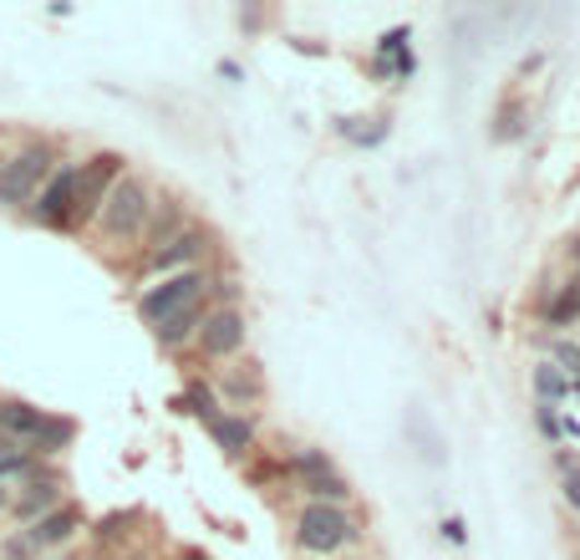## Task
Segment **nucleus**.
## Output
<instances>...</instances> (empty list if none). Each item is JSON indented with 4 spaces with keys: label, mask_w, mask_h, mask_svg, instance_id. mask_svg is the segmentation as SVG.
<instances>
[{
    "label": "nucleus",
    "mask_w": 580,
    "mask_h": 560,
    "mask_svg": "<svg viewBox=\"0 0 580 560\" xmlns=\"http://www.w3.org/2000/svg\"><path fill=\"white\" fill-rule=\"evenodd\" d=\"M149 214H153L149 178L122 174L118 184L107 189L92 230H97V240H107V245H133V240H143V230H149Z\"/></svg>",
    "instance_id": "1"
},
{
    "label": "nucleus",
    "mask_w": 580,
    "mask_h": 560,
    "mask_svg": "<svg viewBox=\"0 0 580 560\" xmlns=\"http://www.w3.org/2000/svg\"><path fill=\"white\" fill-rule=\"evenodd\" d=\"M57 148L46 143V138H31V143H21L15 153H5L0 159V209H21L26 214V205L36 199V189H42L46 178H51V168H57Z\"/></svg>",
    "instance_id": "2"
},
{
    "label": "nucleus",
    "mask_w": 580,
    "mask_h": 560,
    "mask_svg": "<svg viewBox=\"0 0 580 560\" xmlns=\"http://www.w3.org/2000/svg\"><path fill=\"white\" fill-rule=\"evenodd\" d=\"M352 540H362V525L352 510H336V504H300L296 515V546L306 556H336Z\"/></svg>",
    "instance_id": "3"
},
{
    "label": "nucleus",
    "mask_w": 580,
    "mask_h": 560,
    "mask_svg": "<svg viewBox=\"0 0 580 560\" xmlns=\"http://www.w3.org/2000/svg\"><path fill=\"white\" fill-rule=\"evenodd\" d=\"M209 295V270H179V276H164V280H153V285H143L138 291V316L149 326H158L164 316H174V311L193 306V301H204Z\"/></svg>",
    "instance_id": "4"
},
{
    "label": "nucleus",
    "mask_w": 580,
    "mask_h": 560,
    "mask_svg": "<svg viewBox=\"0 0 580 560\" xmlns=\"http://www.w3.org/2000/svg\"><path fill=\"white\" fill-rule=\"evenodd\" d=\"M128 174L122 168L118 153H92V159H76V199H72V230L97 220V209H103L107 189Z\"/></svg>",
    "instance_id": "5"
},
{
    "label": "nucleus",
    "mask_w": 580,
    "mask_h": 560,
    "mask_svg": "<svg viewBox=\"0 0 580 560\" xmlns=\"http://www.w3.org/2000/svg\"><path fill=\"white\" fill-rule=\"evenodd\" d=\"M72 199H76V159H61L51 168L36 199L26 205V220L42 224V230H72Z\"/></svg>",
    "instance_id": "6"
},
{
    "label": "nucleus",
    "mask_w": 580,
    "mask_h": 560,
    "mask_svg": "<svg viewBox=\"0 0 580 560\" xmlns=\"http://www.w3.org/2000/svg\"><path fill=\"white\" fill-rule=\"evenodd\" d=\"M82 530H87V515L67 500V504H57L51 515L36 520V525H26V530H21V540H26V546L36 550V560H42V556H57V550H72V540Z\"/></svg>",
    "instance_id": "7"
},
{
    "label": "nucleus",
    "mask_w": 580,
    "mask_h": 560,
    "mask_svg": "<svg viewBox=\"0 0 580 560\" xmlns=\"http://www.w3.org/2000/svg\"><path fill=\"white\" fill-rule=\"evenodd\" d=\"M193 347H199L204 362H229V357H239V347H245V316H239V306H209Z\"/></svg>",
    "instance_id": "8"
},
{
    "label": "nucleus",
    "mask_w": 580,
    "mask_h": 560,
    "mask_svg": "<svg viewBox=\"0 0 580 560\" xmlns=\"http://www.w3.org/2000/svg\"><path fill=\"white\" fill-rule=\"evenodd\" d=\"M57 504H67V485H61V474H51V469H42L36 479H26V485H15V494H11V510L5 515L26 530V525H36L42 515H51Z\"/></svg>",
    "instance_id": "9"
},
{
    "label": "nucleus",
    "mask_w": 580,
    "mask_h": 560,
    "mask_svg": "<svg viewBox=\"0 0 580 560\" xmlns=\"http://www.w3.org/2000/svg\"><path fill=\"white\" fill-rule=\"evenodd\" d=\"M204 255H209V235L199 230V224H189L174 245L143 255V276H179V270H199V260H204Z\"/></svg>",
    "instance_id": "10"
},
{
    "label": "nucleus",
    "mask_w": 580,
    "mask_h": 560,
    "mask_svg": "<svg viewBox=\"0 0 580 560\" xmlns=\"http://www.w3.org/2000/svg\"><path fill=\"white\" fill-rule=\"evenodd\" d=\"M204 316H209V295L204 301H193V306H184V311H174V316H164V322L153 326V341H158L164 352H184V347H193Z\"/></svg>",
    "instance_id": "11"
},
{
    "label": "nucleus",
    "mask_w": 580,
    "mask_h": 560,
    "mask_svg": "<svg viewBox=\"0 0 580 560\" xmlns=\"http://www.w3.org/2000/svg\"><path fill=\"white\" fill-rule=\"evenodd\" d=\"M189 230V214H184L179 199H153V214H149V230H143V255L164 250L174 240Z\"/></svg>",
    "instance_id": "12"
},
{
    "label": "nucleus",
    "mask_w": 580,
    "mask_h": 560,
    "mask_svg": "<svg viewBox=\"0 0 580 560\" xmlns=\"http://www.w3.org/2000/svg\"><path fill=\"white\" fill-rule=\"evenodd\" d=\"M42 423H46V413L36 408V402H26V398H0V433H5V439H15L21 448L36 439V428H42Z\"/></svg>",
    "instance_id": "13"
},
{
    "label": "nucleus",
    "mask_w": 580,
    "mask_h": 560,
    "mask_svg": "<svg viewBox=\"0 0 580 560\" xmlns=\"http://www.w3.org/2000/svg\"><path fill=\"white\" fill-rule=\"evenodd\" d=\"M204 428H209V439L220 443V448H224V454H229V458H245V454H250V448H255V423H250V418L214 413Z\"/></svg>",
    "instance_id": "14"
},
{
    "label": "nucleus",
    "mask_w": 580,
    "mask_h": 560,
    "mask_svg": "<svg viewBox=\"0 0 580 560\" xmlns=\"http://www.w3.org/2000/svg\"><path fill=\"white\" fill-rule=\"evenodd\" d=\"M72 439H76V423H72V418L46 413V423L36 428V439L26 443V454L46 464V458H61V454H67V448H72Z\"/></svg>",
    "instance_id": "15"
},
{
    "label": "nucleus",
    "mask_w": 580,
    "mask_h": 560,
    "mask_svg": "<svg viewBox=\"0 0 580 560\" xmlns=\"http://www.w3.org/2000/svg\"><path fill=\"white\" fill-rule=\"evenodd\" d=\"M407 36H413L407 26H392L382 42H377V67H382V72L413 77V51H407Z\"/></svg>",
    "instance_id": "16"
},
{
    "label": "nucleus",
    "mask_w": 580,
    "mask_h": 560,
    "mask_svg": "<svg viewBox=\"0 0 580 560\" xmlns=\"http://www.w3.org/2000/svg\"><path fill=\"white\" fill-rule=\"evenodd\" d=\"M300 489H306V504H336V510L352 504V485H346L342 474H316V479H300Z\"/></svg>",
    "instance_id": "17"
},
{
    "label": "nucleus",
    "mask_w": 580,
    "mask_h": 560,
    "mask_svg": "<svg viewBox=\"0 0 580 560\" xmlns=\"http://www.w3.org/2000/svg\"><path fill=\"white\" fill-rule=\"evenodd\" d=\"M530 383H535V398L545 402V408H555V402H560V398H566V393H570L566 372L555 368L551 357H545V362H535V372H530Z\"/></svg>",
    "instance_id": "18"
},
{
    "label": "nucleus",
    "mask_w": 580,
    "mask_h": 560,
    "mask_svg": "<svg viewBox=\"0 0 580 560\" xmlns=\"http://www.w3.org/2000/svg\"><path fill=\"white\" fill-rule=\"evenodd\" d=\"M545 322L551 326H570V322H580V285H570V291H560L545 306Z\"/></svg>",
    "instance_id": "19"
},
{
    "label": "nucleus",
    "mask_w": 580,
    "mask_h": 560,
    "mask_svg": "<svg viewBox=\"0 0 580 560\" xmlns=\"http://www.w3.org/2000/svg\"><path fill=\"white\" fill-rule=\"evenodd\" d=\"M184 402H189V413H199L204 423L220 413V393H214V387H204V383H189V387H184Z\"/></svg>",
    "instance_id": "20"
},
{
    "label": "nucleus",
    "mask_w": 580,
    "mask_h": 560,
    "mask_svg": "<svg viewBox=\"0 0 580 560\" xmlns=\"http://www.w3.org/2000/svg\"><path fill=\"white\" fill-rule=\"evenodd\" d=\"M291 469H296L300 479H316V474H336V464H331L321 448H300V454H291Z\"/></svg>",
    "instance_id": "21"
},
{
    "label": "nucleus",
    "mask_w": 580,
    "mask_h": 560,
    "mask_svg": "<svg viewBox=\"0 0 580 560\" xmlns=\"http://www.w3.org/2000/svg\"><path fill=\"white\" fill-rule=\"evenodd\" d=\"M551 362L566 372V383H580V347H576V341H560V337H555L551 341Z\"/></svg>",
    "instance_id": "22"
},
{
    "label": "nucleus",
    "mask_w": 580,
    "mask_h": 560,
    "mask_svg": "<svg viewBox=\"0 0 580 560\" xmlns=\"http://www.w3.org/2000/svg\"><path fill=\"white\" fill-rule=\"evenodd\" d=\"M494 138H499V143H505V138H524V107H505V113H499Z\"/></svg>",
    "instance_id": "23"
},
{
    "label": "nucleus",
    "mask_w": 580,
    "mask_h": 560,
    "mask_svg": "<svg viewBox=\"0 0 580 560\" xmlns=\"http://www.w3.org/2000/svg\"><path fill=\"white\" fill-rule=\"evenodd\" d=\"M220 393H224V398L250 402V398H260V383H255V377H224V383H220Z\"/></svg>",
    "instance_id": "24"
},
{
    "label": "nucleus",
    "mask_w": 580,
    "mask_h": 560,
    "mask_svg": "<svg viewBox=\"0 0 580 560\" xmlns=\"http://www.w3.org/2000/svg\"><path fill=\"white\" fill-rule=\"evenodd\" d=\"M0 560H36V550L21 540V530H11L5 540H0Z\"/></svg>",
    "instance_id": "25"
},
{
    "label": "nucleus",
    "mask_w": 580,
    "mask_h": 560,
    "mask_svg": "<svg viewBox=\"0 0 580 560\" xmlns=\"http://www.w3.org/2000/svg\"><path fill=\"white\" fill-rule=\"evenodd\" d=\"M535 423H540V433H545V439H560V413H555V408H545V402H540L535 408Z\"/></svg>",
    "instance_id": "26"
},
{
    "label": "nucleus",
    "mask_w": 580,
    "mask_h": 560,
    "mask_svg": "<svg viewBox=\"0 0 580 560\" xmlns=\"http://www.w3.org/2000/svg\"><path fill=\"white\" fill-rule=\"evenodd\" d=\"M560 494H566V504H570V510H580V464L566 474V479H560Z\"/></svg>",
    "instance_id": "27"
},
{
    "label": "nucleus",
    "mask_w": 580,
    "mask_h": 560,
    "mask_svg": "<svg viewBox=\"0 0 580 560\" xmlns=\"http://www.w3.org/2000/svg\"><path fill=\"white\" fill-rule=\"evenodd\" d=\"M443 535L453 540V546H463V525H459V520H448V525H443Z\"/></svg>",
    "instance_id": "28"
},
{
    "label": "nucleus",
    "mask_w": 580,
    "mask_h": 560,
    "mask_svg": "<svg viewBox=\"0 0 580 560\" xmlns=\"http://www.w3.org/2000/svg\"><path fill=\"white\" fill-rule=\"evenodd\" d=\"M11 494H15V489H5V485H0V515L11 510Z\"/></svg>",
    "instance_id": "29"
},
{
    "label": "nucleus",
    "mask_w": 580,
    "mask_h": 560,
    "mask_svg": "<svg viewBox=\"0 0 580 560\" xmlns=\"http://www.w3.org/2000/svg\"><path fill=\"white\" fill-rule=\"evenodd\" d=\"M42 560H82L76 550H57V556H42Z\"/></svg>",
    "instance_id": "30"
},
{
    "label": "nucleus",
    "mask_w": 580,
    "mask_h": 560,
    "mask_svg": "<svg viewBox=\"0 0 580 560\" xmlns=\"http://www.w3.org/2000/svg\"><path fill=\"white\" fill-rule=\"evenodd\" d=\"M184 560H204V556H199V550H189V556H184Z\"/></svg>",
    "instance_id": "31"
}]
</instances>
